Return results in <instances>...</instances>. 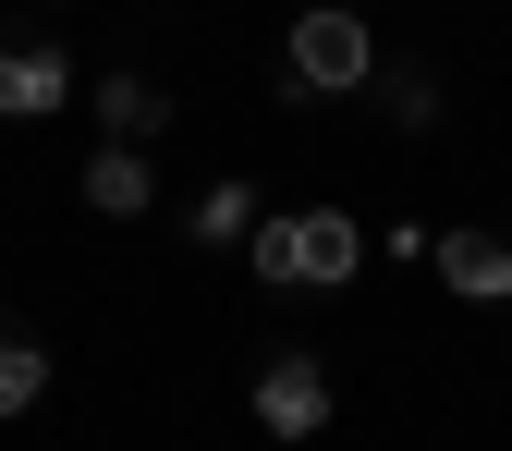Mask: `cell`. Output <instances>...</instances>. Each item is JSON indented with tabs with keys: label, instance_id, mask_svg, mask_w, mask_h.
<instances>
[{
	"label": "cell",
	"instance_id": "6da1fadb",
	"mask_svg": "<svg viewBox=\"0 0 512 451\" xmlns=\"http://www.w3.org/2000/svg\"><path fill=\"white\" fill-rule=\"evenodd\" d=\"M354 269H366L354 208H281V220H256V281H269V293H330Z\"/></svg>",
	"mask_w": 512,
	"mask_h": 451
},
{
	"label": "cell",
	"instance_id": "7a4b0ae2",
	"mask_svg": "<svg viewBox=\"0 0 512 451\" xmlns=\"http://www.w3.org/2000/svg\"><path fill=\"white\" fill-rule=\"evenodd\" d=\"M366 86H378V25L366 13H293L281 98H366Z\"/></svg>",
	"mask_w": 512,
	"mask_h": 451
},
{
	"label": "cell",
	"instance_id": "3957f363",
	"mask_svg": "<svg viewBox=\"0 0 512 451\" xmlns=\"http://www.w3.org/2000/svg\"><path fill=\"white\" fill-rule=\"evenodd\" d=\"M244 403H256V427H269L281 451H305V439H330V415H342V378H330V354H317V342H281V354H256Z\"/></svg>",
	"mask_w": 512,
	"mask_h": 451
},
{
	"label": "cell",
	"instance_id": "277c9868",
	"mask_svg": "<svg viewBox=\"0 0 512 451\" xmlns=\"http://www.w3.org/2000/svg\"><path fill=\"white\" fill-rule=\"evenodd\" d=\"M74 98V49L61 37H0V122H49Z\"/></svg>",
	"mask_w": 512,
	"mask_h": 451
},
{
	"label": "cell",
	"instance_id": "5b68a950",
	"mask_svg": "<svg viewBox=\"0 0 512 451\" xmlns=\"http://www.w3.org/2000/svg\"><path fill=\"white\" fill-rule=\"evenodd\" d=\"M427 269H439V293H464V305H512V232H476V220H452Z\"/></svg>",
	"mask_w": 512,
	"mask_h": 451
},
{
	"label": "cell",
	"instance_id": "8992f818",
	"mask_svg": "<svg viewBox=\"0 0 512 451\" xmlns=\"http://www.w3.org/2000/svg\"><path fill=\"white\" fill-rule=\"evenodd\" d=\"M74 196H86L98 220H147V208H159V171H147V147H86Z\"/></svg>",
	"mask_w": 512,
	"mask_h": 451
},
{
	"label": "cell",
	"instance_id": "52a82bcc",
	"mask_svg": "<svg viewBox=\"0 0 512 451\" xmlns=\"http://www.w3.org/2000/svg\"><path fill=\"white\" fill-rule=\"evenodd\" d=\"M171 135V86L159 74H98V147H159Z\"/></svg>",
	"mask_w": 512,
	"mask_h": 451
},
{
	"label": "cell",
	"instance_id": "ba28073f",
	"mask_svg": "<svg viewBox=\"0 0 512 451\" xmlns=\"http://www.w3.org/2000/svg\"><path fill=\"white\" fill-rule=\"evenodd\" d=\"M183 244H256V183L220 171L208 196H196V220H183Z\"/></svg>",
	"mask_w": 512,
	"mask_h": 451
},
{
	"label": "cell",
	"instance_id": "9c48e42d",
	"mask_svg": "<svg viewBox=\"0 0 512 451\" xmlns=\"http://www.w3.org/2000/svg\"><path fill=\"white\" fill-rule=\"evenodd\" d=\"M37 391H49V342L0 317V415H37Z\"/></svg>",
	"mask_w": 512,
	"mask_h": 451
},
{
	"label": "cell",
	"instance_id": "30bf717a",
	"mask_svg": "<svg viewBox=\"0 0 512 451\" xmlns=\"http://www.w3.org/2000/svg\"><path fill=\"white\" fill-rule=\"evenodd\" d=\"M378 110H391V135H427L439 122V74L427 61H378Z\"/></svg>",
	"mask_w": 512,
	"mask_h": 451
},
{
	"label": "cell",
	"instance_id": "8fae6325",
	"mask_svg": "<svg viewBox=\"0 0 512 451\" xmlns=\"http://www.w3.org/2000/svg\"><path fill=\"white\" fill-rule=\"evenodd\" d=\"M378 256H403V269H427V256H439V220H391V232H378Z\"/></svg>",
	"mask_w": 512,
	"mask_h": 451
},
{
	"label": "cell",
	"instance_id": "7c38bea8",
	"mask_svg": "<svg viewBox=\"0 0 512 451\" xmlns=\"http://www.w3.org/2000/svg\"><path fill=\"white\" fill-rule=\"evenodd\" d=\"M305 13H366V0H305Z\"/></svg>",
	"mask_w": 512,
	"mask_h": 451
}]
</instances>
